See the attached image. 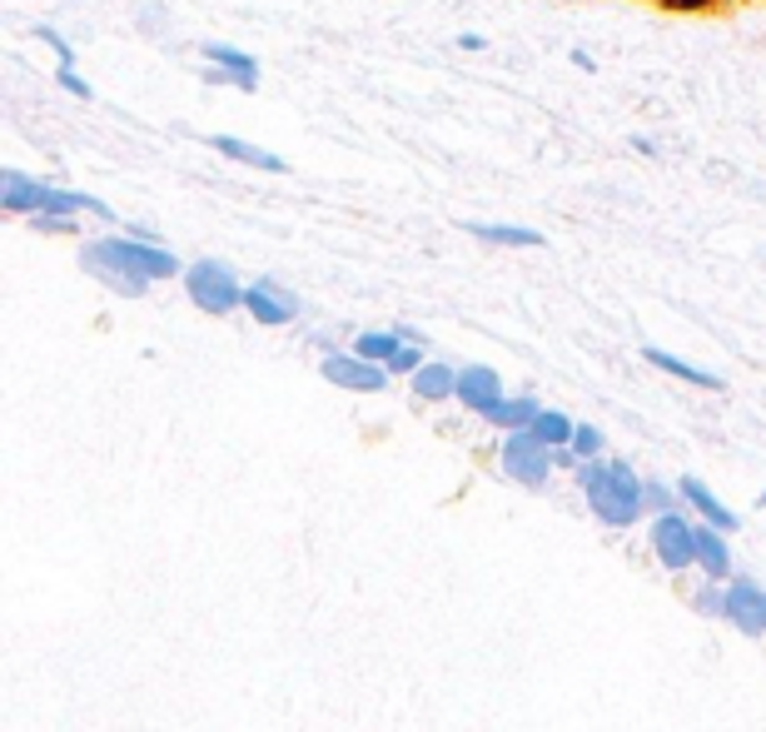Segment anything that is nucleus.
<instances>
[{
	"label": "nucleus",
	"mask_w": 766,
	"mask_h": 732,
	"mask_svg": "<svg viewBox=\"0 0 766 732\" xmlns=\"http://www.w3.org/2000/svg\"><path fill=\"white\" fill-rule=\"evenodd\" d=\"M80 270L95 274L105 290L139 300L155 280H175L185 274V264L155 240H135V234H105V240H85L80 244Z\"/></svg>",
	"instance_id": "f257e3e1"
},
{
	"label": "nucleus",
	"mask_w": 766,
	"mask_h": 732,
	"mask_svg": "<svg viewBox=\"0 0 766 732\" xmlns=\"http://www.w3.org/2000/svg\"><path fill=\"white\" fill-rule=\"evenodd\" d=\"M577 489H583L587 509L607 529H632L647 513V479L627 459H587L577 463Z\"/></svg>",
	"instance_id": "f03ea898"
},
{
	"label": "nucleus",
	"mask_w": 766,
	"mask_h": 732,
	"mask_svg": "<svg viewBox=\"0 0 766 732\" xmlns=\"http://www.w3.org/2000/svg\"><path fill=\"white\" fill-rule=\"evenodd\" d=\"M179 280H185V294H189V304H195L199 314L224 320V314L244 310V290H249V284H239V274L229 270L224 260H195V264H185Z\"/></svg>",
	"instance_id": "7ed1b4c3"
},
{
	"label": "nucleus",
	"mask_w": 766,
	"mask_h": 732,
	"mask_svg": "<svg viewBox=\"0 0 766 732\" xmlns=\"http://www.w3.org/2000/svg\"><path fill=\"white\" fill-rule=\"evenodd\" d=\"M647 543H652L657 563L667 573H686L696 568V519L692 509H672V513H652V529H647Z\"/></svg>",
	"instance_id": "20e7f679"
},
{
	"label": "nucleus",
	"mask_w": 766,
	"mask_h": 732,
	"mask_svg": "<svg viewBox=\"0 0 766 732\" xmlns=\"http://www.w3.org/2000/svg\"><path fill=\"white\" fill-rule=\"evenodd\" d=\"M497 463H503V473L513 483H523V489H543L547 479H553L557 459L553 449H547L543 439H537L533 429H513L503 433V449H497Z\"/></svg>",
	"instance_id": "39448f33"
},
{
	"label": "nucleus",
	"mask_w": 766,
	"mask_h": 732,
	"mask_svg": "<svg viewBox=\"0 0 766 732\" xmlns=\"http://www.w3.org/2000/svg\"><path fill=\"white\" fill-rule=\"evenodd\" d=\"M318 374H324L328 384H338V389H348V394H384L388 379H394L384 364L364 359V354H354V349H328L324 364H318Z\"/></svg>",
	"instance_id": "423d86ee"
},
{
	"label": "nucleus",
	"mask_w": 766,
	"mask_h": 732,
	"mask_svg": "<svg viewBox=\"0 0 766 732\" xmlns=\"http://www.w3.org/2000/svg\"><path fill=\"white\" fill-rule=\"evenodd\" d=\"M244 314L264 330H284V324L298 320V294L279 280H254L244 290Z\"/></svg>",
	"instance_id": "0eeeda50"
},
{
	"label": "nucleus",
	"mask_w": 766,
	"mask_h": 732,
	"mask_svg": "<svg viewBox=\"0 0 766 732\" xmlns=\"http://www.w3.org/2000/svg\"><path fill=\"white\" fill-rule=\"evenodd\" d=\"M722 623H732V628H742L746 638H762L766 632V588L756 578H726V613Z\"/></svg>",
	"instance_id": "6e6552de"
},
{
	"label": "nucleus",
	"mask_w": 766,
	"mask_h": 732,
	"mask_svg": "<svg viewBox=\"0 0 766 732\" xmlns=\"http://www.w3.org/2000/svg\"><path fill=\"white\" fill-rule=\"evenodd\" d=\"M453 399L463 404L468 414L483 419V414L503 399V379H497V369H487V364H463V369H458V394Z\"/></svg>",
	"instance_id": "1a4fd4ad"
},
{
	"label": "nucleus",
	"mask_w": 766,
	"mask_h": 732,
	"mask_svg": "<svg viewBox=\"0 0 766 732\" xmlns=\"http://www.w3.org/2000/svg\"><path fill=\"white\" fill-rule=\"evenodd\" d=\"M676 493H682L686 509H692L702 523H712V529H722V533H736V529H742V519H736V513L726 509V503L716 499V493L706 489L696 473H682V479H676Z\"/></svg>",
	"instance_id": "9d476101"
},
{
	"label": "nucleus",
	"mask_w": 766,
	"mask_h": 732,
	"mask_svg": "<svg viewBox=\"0 0 766 732\" xmlns=\"http://www.w3.org/2000/svg\"><path fill=\"white\" fill-rule=\"evenodd\" d=\"M463 230L478 244H497V250H543L547 234L533 224H493V220H463Z\"/></svg>",
	"instance_id": "9b49d317"
},
{
	"label": "nucleus",
	"mask_w": 766,
	"mask_h": 732,
	"mask_svg": "<svg viewBox=\"0 0 766 732\" xmlns=\"http://www.w3.org/2000/svg\"><path fill=\"white\" fill-rule=\"evenodd\" d=\"M209 145H214V155H224V160H234V165H249V170H259V175H288L284 155L264 150V145H254V140H239V135H214Z\"/></svg>",
	"instance_id": "f8f14e48"
},
{
	"label": "nucleus",
	"mask_w": 766,
	"mask_h": 732,
	"mask_svg": "<svg viewBox=\"0 0 766 732\" xmlns=\"http://www.w3.org/2000/svg\"><path fill=\"white\" fill-rule=\"evenodd\" d=\"M199 55H204L209 65H219V71L234 75L244 95L259 91V61L249 51H239V45H224V41H204V45H199Z\"/></svg>",
	"instance_id": "ddd939ff"
},
{
	"label": "nucleus",
	"mask_w": 766,
	"mask_h": 732,
	"mask_svg": "<svg viewBox=\"0 0 766 732\" xmlns=\"http://www.w3.org/2000/svg\"><path fill=\"white\" fill-rule=\"evenodd\" d=\"M40 190H45V180H35V175H25V170H0V210L15 215V220H30V215H35Z\"/></svg>",
	"instance_id": "4468645a"
},
{
	"label": "nucleus",
	"mask_w": 766,
	"mask_h": 732,
	"mask_svg": "<svg viewBox=\"0 0 766 732\" xmlns=\"http://www.w3.org/2000/svg\"><path fill=\"white\" fill-rule=\"evenodd\" d=\"M726 538H732V533H722V529L696 519V568L716 583L732 578V548H726Z\"/></svg>",
	"instance_id": "2eb2a0df"
},
{
	"label": "nucleus",
	"mask_w": 766,
	"mask_h": 732,
	"mask_svg": "<svg viewBox=\"0 0 766 732\" xmlns=\"http://www.w3.org/2000/svg\"><path fill=\"white\" fill-rule=\"evenodd\" d=\"M642 359L652 364V369H662L667 379H682V384H692V389H722V379H716L712 369H702V364L682 359V354H672V349H657V344H647V349H642Z\"/></svg>",
	"instance_id": "dca6fc26"
},
{
	"label": "nucleus",
	"mask_w": 766,
	"mask_h": 732,
	"mask_svg": "<svg viewBox=\"0 0 766 732\" xmlns=\"http://www.w3.org/2000/svg\"><path fill=\"white\" fill-rule=\"evenodd\" d=\"M408 389H413V399H423V404H448L458 394V369L443 359H428L423 369L408 379Z\"/></svg>",
	"instance_id": "f3484780"
},
{
	"label": "nucleus",
	"mask_w": 766,
	"mask_h": 732,
	"mask_svg": "<svg viewBox=\"0 0 766 732\" xmlns=\"http://www.w3.org/2000/svg\"><path fill=\"white\" fill-rule=\"evenodd\" d=\"M543 414V404L533 399V394H517V399H497L493 409L483 414V423H493V429H503V433H513V429H533V419Z\"/></svg>",
	"instance_id": "a211bd4d"
},
{
	"label": "nucleus",
	"mask_w": 766,
	"mask_h": 732,
	"mask_svg": "<svg viewBox=\"0 0 766 732\" xmlns=\"http://www.w3.org/2000/svg\"><path fill=\"white\" fill-rule=\"evenodd\" d=\"M573 429H577V419H567L563 409H543L533 419V433L547 443V449H567V443H573Z\"/></svg>",
	"instance_id": "6ab92c4d"
},
{
	"label": "nucleus",
	"mask_w": 766,
	"mask_h": 732,
	"mask_svg": "<svg viewBox=\"0 0 766 732\" xmlns=\"http://www.w3.org/2000/svg\"><path fill=\"white\" fill-rule=\"evenodd\" d=\"M398 330H364V334H354V354H364V359H374V364H388L394 359V349H398Z\"/></svg>",
	"instance_id": "aec40b11"
},
{
	"label": "nucleus",
	"mask_w": 766,
	"mask_h": 732,
	"mask_svg": "<svg viewBox=\"0 0 766 732\" xmlns=\"http://www.w3.org/2000/svg\"><path fill=\"white\" fill-rule=\"evenodd\" d=\"M423 364H428L423 344H398V349H394V359H388V364H384V369H388V374H394V379H413V374H418V369H423Z\"/></svg>",
	"instance_id": "412c9836"
},
{
	"label": "nucleus",
	"mask_w": 766,
	"mask_h": 732,
	"mask_svg": "<svg viewBox=\"0 0 766 732\" xmlns=\"http://www.w3.org/2000/svg\"><path fill=\"white\" fill-rule=\"evenodd\" d=\"M692 608L702 613V618H722L726 613V583H716V578H706L702 588L692 593Z\"/></svg>",
	"instance_id": "4be33fe9"
},
{
	"label": "nucleus",
	"mask_w": 766,
	"mask_h": 732,
	"mask_svg": "<svg viewBox=\"0 0 766 732\" xmlns=\"http://www.w3.org/2000/svg\"><path fill=\"white\" fill-rule=\"evenodd\" d=\"M567 449L577 453V459H602V449H607V439H602V429H597V423H577L573 429V443H567Z\"/></svg>",
	"instance_id": "5701e85b"
},
{
	"label": "nucleus",
	"mask_w": 766,
	"mask_h": 732,
	"mask_svg": "<svg viewBox=\"0 0 766 732\" xmlns=\"http://www.w3.org/2000/svg\"><path fill=\"white\" fill-rule=\"evenodd\" d=\"M672 509H682V493H676L672 483L647 479V513H672Z\"/></svg>",
	"instance_id": "b1692460"
},
{
	"label": "nucleus",
	"mask_w": 766,
	"mask_h": 732,
	"mask_svg": "<svg viewBox=\"0 0 766 732\" xmlns=\"http://www.w3.org/2000/svg\"><path fill=\"white\" fill-rule=\"evenodd\" d=\"M55 85H60L65 95H75V101H95V85H90L85 75L75 71V65H60V71H55Z\"/></svg>",
	"instance_id": "393cba45"
},
{
	"label": "nucleus",
	"mask_w": 766,
	"mask_h": 732,
	"mask_svg": "<svg viewBox=\"0 0 766 732\" xmlns=\"http://www.w3.org/2000/svg\"><path fill=\"white\" fill-rule=\"evenodd\" d=\"M40 234H80V215H30Z\"/></svg>",
	"instance_id": "a878e982"
},
{
	"label": "nucleus",
	"mask_w": 766,
	"mask_h": 732,
	"mask_svg": "<svg viewBox=\"0 0 766 732\" xmlns=\"http://www.w3.org/2000/svg\"><path fill=\"white\" fill-rule=\"evenodd\" d=\"M35 35H40V45H50V51H55L60 65H75V45H70L65 35L55 31V25H35Z\"/></svg>",
	"instance_id": "bb28decb"
},
{
	"label": "nucleus",
	"mask_w": 766,
	"mask_h": 732,
	"mask_svg": "<svg viewBox=\"0 0 766 732\" xmlns=\"http://www.w3.org/2000/svg\"><path fill=\"white\" fill-rule=\"evenodd\" d=\"M199 81H204V85H239L234 75H229V71H219V65H204V71H199Z\"/></svg>",
	"instance_id": "cd10ccee"
},
{
	"label": "nucleus",
	"mask_w": 766,
	"mask_h": 732,
	"mask_svg": "<svg viewBox=\"0 0 766 732\" xmlns=\"http://www.w3.org/2000/svg\"><path fill=\"white\" fill-rule=\"evenodd\" d=\"M483 35H478V31H463V35H458V51H468V55H478V51H483Z\"/></svg>",
	"instance_id": "c85d7f7f"
},
{
	"label": "nucleus",
	"mask_w": 766,
	"mask_h": 732,
	"mask_svg": "<svg viewBox=\"0 0 766 732\" xmlns=\"http://www.w3.org/2000/svg\"><path fill=\"white\" fill-rule=\"evenodd\" d=\"M573 65H577V71H583V75H592V71H597V61H592V55H587V51H573Z\"/></svg>",
	"instance_id": "c756f323"
},
{
	"label": "nucleus",
	"mask_w": 766,
	"mask_h": 732,
	"mask_svg": "<svg viewBox=\"0 0 766 732\" xmlns=\"http://www.w3.org/2000/svg\"><path fill=\"white\" fill-rule=\"evenodd\" d=\"M394 330H398V339H403V344H423V334H418L413 324H394Z\"/></svg>",
	"instance_id": "7c9ffc66"
},
{
	"label": "nucleus",
	"mask_w": 766,
	"mask_h": 732,
	"mask_svg": "<svg viewBox=\"0 0 766 732\" xmlns=\"http://www.w3.org/2000/svg\"><path fill=\"white\" fill-rule=\"evenodd\" d=\"M632 150H637V155H657V145L647 140V135H632Z\"/></svg>",
	"instance_id": "2f4dec72"
},
{
	"label": "nucleus",
	"mask_w": 766,
	"mask_h": 732,
	"mask_svg": "<svg viewBox=\"0 0 766 732\" xmlns=\"http://www.w3.org/2000/svg\"><path fill=\"white\" fill-rule=\"evenodd\" d=\"M762 503H766V493H762Z\"/></svg>",
	"instance_id": "473e14b6"
}]
</instances>
